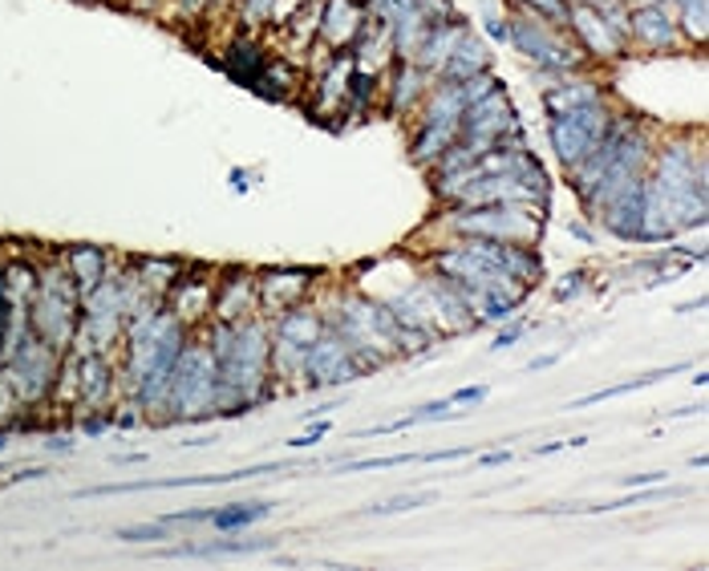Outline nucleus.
<instances>
[{"label":"nucleus","instance_id":"1","mask_svg":"<svg viewBox=\"0 0 709 571\" xmlns=\"http://www.w3.org/2000/svg\"><path fill=\"white\" fill-rule=\"evenodd\" d=\"M709 215L706 146L689 134H669L649 158L640 186V243H673L685 228H701Z\"/></svg>","mask_w":709,"mask_h":571},{"label":"nucleus","instance_id":"2","mask_svg":"<svg viewBox=\"0 0 709 571\" xmlns=\"http://www.w3.org/2000/svg\"><path fill=\"white\" fill-rule=\"evenodd\" d=\"M203 337L212 344L215 369H219L215 417H243L280 393V386L272 381V325L264 313L236 325L212 320Z\"/></svg>","mask_w":709,"mask_h":571},{"label":"nucleus","instance_id":"3","mask_svg":"<svg viewBox=\"0 0 709 571\" xmlns=\"http://www.w3.org/2000/svg\"><path fill=\"white\" fill-rule=\"evenodd\" d=\"M82 320V292L73 284L65 259H45L37 264V292L28 304V325L33 332L49 341L57 353H70Z\"/></svg>","mask_w":709,"mask_h":571},{"label":"nucleus","instance_id":"4","mask_svg":"<svg viewBox=\"0 0 709 571\" xmlns=\"http://www.w3.org/2000/svg\"><path fill=\"white\" fill-rule=\"evenodd\" d=\"M548 215L510 207V203H486V207H442L430 228H446V240H498L539 247Z\"/></svg>","mask_w":709,"mask_h":571},{"label":"nucleus","instance_id":"5","mask_svg":"<svg viewBox=\"0 0 709 571\" xmlns=\"http://www.w3.org/2000/svg\"><path fill=\"white\" fill-rule=\"evenodd\" d=\"M215 389H219V369L207 337H191L179 353L175 377H170L167 422H207L215 417Z\"/></svg>","mask_w":709,"mask_h":571},{"label":"nucleus","instance_id":"6","mask_svg":"<svg viewBox=\"0 0 709 571\" xmlns=\"http://www.w3.org/2000/svg\"><path fill=\"white\" fill-rule=\"evenodd\" d=\"M507 45H515L531 65H539L552 77H572V73H588V58L580 53V45L572 41L564 33V25H552L536 13H519L507 16Z\"/></svg>","mask_w":709,"mask_h":571},{"label":"nucleus","instance_id":"7","mask_svg":"<svg viewBox=\"0 0 709 571\" xmlns=\"http://www.w3.org/2000/svg\"><path fill=\"white\" fill-rule=\"evenodd\" d=\"M458 143H467L474 155L495 150V146L524 143V122L515 114L507 89L495 86L491 94L470 101L467 110H462V122H458Z\"/></svg>","mask_w":709,"mask_h":571},{"label":"nucleus","instance_id":"8","mask_svg":"<svg viewBox=\"0 0 709 571\" xmlns=\"http://www.w3.org/2000/svg\"><path fill=\"white\" fill-rule=\"evenodd\" d=\"M61 361H65V353H57L49 341H41L37 332H28L0 369L9 373L16 398L25 401L28 410H37V405H45V401L53 398V381L57 373H61Z\"/></svg>","mask_w":709,"mask_h":571},{"label":"nucleus","instance_id":"9","mask_svg":"<svg viewBox=\"0 0 709 571\" xmlns=\"http://www.w3.org/2000/svg\"><path fill=\"white\" fill-rule=\"evenodd\" d=\"M609 118L612 101H596V106H584V110H567V114L548 118V138H552V150L564 171L600 146L604 130H609Z\"/></svg>","mask_w":709,"mask_h":571},{"label":"nucleus","instance_id":"10","mask_svg":"<svg viewBox=\"0 0 709 571\" xmlns=\"http://www.w3.org/2000/svg\"><path fill=\"white\" fill-rule=\"evenodd\" d=\"M365 373L353 361L349 344L340 341L337 332L325 329L309 349V361H304V386L309 389H337L349 386V381H361Z\"/></svg>","mask_w":709,"mask_h":571},{"label":"nucleus","instance_id":"11","mask_svg":"<svg viewBox=\"0 0 709 571\" xmlns=\"http://www.w3.org/2000/svg\"><path fill=\"white\" fill-rule=\"evenodd\" d=\"M628 49H640V53H677V49H685L665 0H645V4L628 9Z\"/></svg>","mask_w":709,"mask_h":571},{"label":"nucleus","instance_id":"12","mask_svg":"<svg viewBox=\"0 0 709 571\" xmlns=\"http://www.w3.org/2000/svg\"><path fill=\"white\" fill-rule=\"evenodd\" d=\"M564 29H572V37H576V45H580V53L588 61H616L628 53V41L612 29L609 21L600 16V9L588 4V0H580V4L567 9Z\"/></svg>","mask_w":709,"mask_h":571},{"label":"nucleus","instance_id":"13","mask_svg":"<svg viewBox=\"0 0 709 571\" xmlns=\"http://www.w3.org/2000/svg\"><path fill=\"white\" fill-rule=\"evenodd\" d=\"M321 280V271L312 268H264L255 271V301H260V313L276 316L292 304L309 301V288Z\"/></svg>","mask_w":709,"mask_h":571},{"label":"nucleus","instance_id":"14","mask_svg":"<svg viewBox=\"0 0 709 571\" xmlns=\"http://www.w3.org/2000/svg\"><path fill=\"white\" fill-rule=\"evenodd\" d=\"M118 361L110 353H77V414L85 410H113L118 393Z\"/></svg>","mask_w":709,"mask_h":571},{"label":"nucleus","instance_id":"15","mask_svg":"<svg viewBox=\"0 0 709 571\" xmlns=\"http://www.w3.org/2000/svg\"><path fill=\"white\" fill-rule=\"evenodd\" d=\"M430 86H434V73H425L418 61H394L382 73V106L394 118L418 114V106H422Z\"/></svg>","mask_w":709,"mask_h":571},{"label":"nucleus","instance_id":"16","mask_svg":"<svg viewBox=\"0 0 709 571\" xmlns=\"http://www.w3.org/2000/svg\"><path fill=\"white\" fill-rule=\"evenodd\" d=\"M365 4L361 0H321V25H316V41L328 45L333 53H349L357 33L365 25Z\"/></svg>","mask_w":709,"mask_h":571},{"label":"nucleus","instance_id":"17","mask_svg":"<svg viewBox=\"0 0 709 571\" xmlns=\"http://www.w3.org/2000/svg\"><path fill=\"white\" fill-rule=\"evenodd\" d=\"M255 313H260V301H255V271H243V268L224 271V280L215 284L212 320L236 325V320H248V316H255Z\"/></svg>","mask_w":709,"mask_h":571},{"label":"nucleus","instance_id":"18","mask_svg":"<svg viewBox=\"0 0 709 571\" xmlns=\"http://www.w3.org/2000/svg\"><path fill=\"white\" fill-rule=\"evenodd\" d=\"M212 304H215V284L207 276H191L183 271L175 288L167 292V313L175 320H183L187 329H195L203 320H212Z\"/></svg>","mask_w":709,"mask_h":571},{"label":"nucleus","instance_id":"19","mask_svg":"<svg viewBox=\"0 0 709 571\" xmlns=\"http://www.w3.org/2000/svg\"><path fill=\"white\" fill-rule=\"evenodd\" d=\"M596 101H609V86L596 82L588 73H572V77H555L548 94H543V106H548V118L552 114H567V110H584V106H596Z\"/></svg>","mask_w":709,"mask_h":571},{"label":"nucleus","instance_id":"20","mask_svg":"<svg viewBox=\"0 0 709 571\" xmlns=\"http://www.w3.org/2000/svg\"><path fill=\"white\" fill-rule=\"evenodd\" d=\"M353 61L357 70L365 73H385L389 65H394V37H389V25H382V21H373V16H365V25H361V33H357L353 41Z\"/></svg>","mask_w":709,"mask_h":571},{"label":"nucleus","instance_id":"21","mask_svg":"<svg viewBox=\"0 0 709 571\" xmlns=\"http://www.w3.org/2000/svg\"><path fill=\"white\" fill-rule=\"evenodd\" d=\"M467 29H470V25L462 21V16H450V21H434L413 61H418L425 73H434V77H438L442 65H446V58L454 53V45L462 41V33H467Z\"/></svg>","mask_w":709,"mask_h":571},{"label":"nucleus","instance_id":"22","mask_svg":"<svg viewBox=\"0 0 709 571\" xmlns=\"http://www.w3.org/2000/svg\"><path fill=\"white\" fill-rule=\"evenodd\" d=\"M264 61H268L264 45L255 41V33L243 29L240 37H231V41H227L219 65H224L227 77H236L240 86H252L255 77H260V70H264Z\"/></svg>","mask_w":709,"mask_h":571},{"label":"nucleus","instance_id":"23","mask_svg":"<svg viewBox=\"0 0 709 571\" xmlns=\"http://www.w3.org/2000/svg\"><path fill=\"white\" fill-rule=\"evenodd\" d=\"M187 271V264L183 259H158V256H151V259H139L134 268H130V280L139 284V292L142 296H151V301H167V292L175 288V280Z\"/></svg>","mask_w":709,"mask_h":571},{"label":"nucleus","instance_id":"24","mask_svg":"<svg viewBox=\"0 0 709 571\" xmlns=\"http://www.w3.org/2000/svg\"><path fill=\"white\" fill-rule=\"evenodd\" d=\"M482 70H495L491 65V49H486V41L482 37H474V33H462V41L454 45V53L446 58V65H442V82H467V77H474V73Z\"/></svg>","mask_w":709,"mask_h":571},{"label":"nucleus","instance_id":"25","mask_svg":"<svg viewBox=\"0 0 709 571\" xmlns=\"http://www.w3.org/2000/svg\"><path fill=\"white\" fill-rule=\"evenodd\" d=\"M106 252L101 247H89V243H77V247H70L65 252V268H70V276H73V284H77V292H94V288L106 280Z\"/></svg>","mask_w":709,"mask_h":571},{"label":"nucleus","instance_id":"26","mask_svg":"<svg viewBox=\"0 0 709 571\" xmlns=\"http://www.w3.org/2000/svg\"><path fill=\"white\" fill-rule=\"evenodd\" d=\"M297 82H300L297 65H292V61H284V58H276V61H264L260 77H255L248 89H255L260 98H268V101H288V98H292V89H297Z\"/></svg>","mask_w":709,"mask_h":571},{"label":"nucleus","instance_id":"27","mask_svg":"<svg viewBox=\"0 0 709 571\" xmlns=\"http://www.w3.org/2000/svg\"><path fill=\"white\" fill-rule=\"evenodd\" d=\"M268 514H272V502H260V499L227 502V507H212V527L236 535V531H248L252 523L268 519Z\"/></svg>","mask_w":709,"mask_h":571},{"label":"nucleus","instance_id":"28","mask_svg":"<svg viewBox=\"0 0 709 571\" xmlns=\"http://www.w3.org/2000/svg\"><path fill=\"white\" fill-rule=\"evenodd\" d=\"M33 417V410H28L25 401L16 398L13 381H9V373L0 369V429H9V434H16L21 429V422H28Z\"/></svg>","mask_w":709,"mask_h":571},{"label":"nucleus","instance_id":"29","mask_svg":"<svg viewBox=\"0 0 709 571\" xmlns=\"http://www.w3.org/2000/svg\"><path fill=\"white\" fill-rule=\"evenodd\" d=\"M677 495H685V490H673V486H665V490H637V495H621V499H612V502H596V507H584V511L609 514V511H624V507H640V502L677 499Z\"/></svg>","mask_w":709,"mask_h":571},{"label":"nucleus","instance_id":"30","mask_svg":"<svg viewBox=\"0 0 709 571\" xmlns=\"http://www.w3.org/2000/svg\"><path fill=\"white\" fill-rule=\"evenodd\" d=\"M592 288V276L584 268H572V271H564L560 280L552 284V301H560V304H567V301H576V296H584Z\"/></svg>","mask_w":709,"mask_h":571},{"label":"nucleus","instance_id":"31","mask_svg":"<svg viewBox=\"0 0 709 571\" xmlns=\"http://www.w3.org/2000/svg\"><path fill=\"white\" fill-rule=\"evenodd\" d=\"M365 4V13L373 16V21H382V25H397L406 13H413V4L418 0H361Z\"/></svg>","mask_w":709,"mask_h":571},{"label":"nucleus","instance_id":"32","mask_svg":"<svg viewBox=\"0 0 709 571\" xmlns=\"http://www.w3.org/2000/svg\"><path fill=\"white\" fill-rule=\"evenodd\" d=\"M413 462V454H397V458H357V462H340L333 466L337 474H369V471H394V466H406Z\"/></svg>","mask_w":709,"mask_h":571},{"label":"nucleus","instance_id":"33","mask_svg":"<svg viewBox=\"0 0 709 571\" xmlns=\"http://www.w3.org/2000/svg\"><path fill=\"white\" fill-rule=\"evenodd\" d=\"M434 495H401V499H385V502H373L365 507V514H406V511H418V507H430Z\"/></svg>","mask_w":709,"mask_h":571},{"label":"nucleus","instance_id":"34","mask_svg":"<svg viewBox=\"0 0 709 571\" xmlns=\"http://www.w3.org/2000/svg\"><path fill=\"white\" fill-rule=\"evenodd\" d=\"M170 523L167 519H158V523H146V527H122L118 531V539L127 543H167L170 539Z\"/></svg>","mask_w":709,"mask_h":571},{"label":"nucleus","instance_id":"35","mask_svg":"<svg viewBox=\"0 0 709 571\" xmlns=\"http://www.w3.org/2000/svg\"><path fill=\"white\" fill-rule=\"evenodd\" d=\"M519 4H524V13H536L552 25H564L567 9H572V0H519Z\"/></svg>","mask_w":709,"mask_h":571},{"label":"nucleus","instance_id":"36","mask_svg":"<svg viewBox=\"0 0 709 571\" xmlns=\"http://www.w3.org/2000/svg\"><path fill=\"white\" fill-rule=\"evenodd\" d=\"M486 393H491L486 386H467V389H458V393H450V398H446V405H450V410H470V405L486 401Z\"/></svg>","mask_w":709,"mask_h":571},{"label":"nucleus","instance_id":"37","mask_svg":"<svg viewBox=\"0 0 709 571\" xmlns=\"http://www.w3.org/2000/svg\"><path fill=\"white\" fill-rule=\"evenodd\" d=\"M328 429H333V426H328V422H321V417H312L309 429H304V434H297V438H292V442H288V446H292V450H309V446H316V442H321V438H325Z\"/></svg>","mask_w":709,"mask_h":571},{"label":"nucleus","instance_id":"38","mask_svg":"<svg viewBox=\"0 0 709 571\" xmlns=\"http://www.w3.org/2000/svg\"><path fill=\"white\" fill-rule=\"evenodd\" d=\"M418 13L434 25V21H450L454 9H450V0H418Z\"/></svg>","mask_w":709,"mask_h":571},{"label":"nucleus","instance_id":"39","mask_svg":"<svg viewBox=\"0 0 709 571\" xmlns=\"http://www.w3.org/2000/svg\"><path fill=\"white\" fill-rule=\"evenodd\" d=\"M524 337H527V325H524V320H519V325H507V329L498 332L495 341H491V349H495V353H498V349H510V344H515V341H524Z\"/></svg>","mask_w":709,"mask_h":571},{"label":"nucleus","instance_id":"40","mask_svg":"<svg viewBox=\"0 0 709 571\" xmlns=\"http://www.w3.org/2000/svg\"><path fill=\"white\" fill-rule=\"evenodd\" d=\"M467 454H474L470 446H458V450H434V454H413V462H454V458H467Z\"/></svg>","mask_w":709,"mask_h":571},{"label":"nucleus","instance_id":"41","mask_svg":"<svg viewBox=\"0 0 709 571\" xmlns=\"http://www.w3.org/2000/svg\"><path fill=\"white\" fill-rule=\"evenodd\" d=\"M482 29H486V37H491V41H498V45H507V16H486V21H482Z\"/></svg>","mask_w":709,"mask_h":571},{"label":"nucleus","instance_id":"42","mask_svg":"<svg viewBox=\"0 0 709 571\" xmlns=\"http://www.w3.org/2000/svg\"><path fill=\"white\" fill-rule=\"evenodd\" d=\"M49 474V466H25V471H16L4 478V486H16V483H33V478H45Z\"/></svg>","mask_w":709,"mask_h":571},{"label":"nucleus","instance_id":"43","mask_svg":"<svg viewBox=\"0 0 709 571\" xmlns=\"http://www.w3.org/2000/svg\"><path fill=\"white\" fill-rule=\"evenodd\" d=\"M507 462H515V454H510V450H486V454L479 458L482 471H486V466H507Z\"/></svg>","mask_w":709,"mask_h":571},{"label":"nucleus","instance_id":"44","mask_svg":"<svg viewBox=\"0 0 709 571\" xmlns=\"http://www.w3.org/2000/svg\"><path fill=\"white\" fill-rule=\"evenodd\" d=\"M657 483H665V474H661V471H652V474H628V478H624V486H657Z\"/></svg>","mask_w":709,"mask_h":571},{"label":"nucleus","instance_id":"45","mask_svg":"<svg viewBox=\"0 0 709 571\" xmlns=\"http://www.w3.org/2000/svg\"><path fill=\"white\" fill-rule=\"evenodd\" d=\"M45 446H49V450H57V454H61V450L70 454V450H73V438H70V434H49V438H45Z\"/></svg>","mask_w":709,"mask_h":571},{"label":"nucleus","instance_id":"46","mask_svg":"<svg viewBox=\"0 0 709 571\" xmlns=\"http://www.w3.org/2000/svg\"><path fill=\"white\" fill-rule=\"evenodd\" d=\"M555 361H560V353H539L531 365H527V373H543V369H552Z\"/></svg>","mask_w":709,"mask_h":571},{"label":"nucleus","instance_id":"47","mask_svg":"<svg viewBox=\"0 0 709 571\" xmlns=\"http://www.w3.org/2000/svg\"><path fill=\"white\" fill-rule=\"evenodd\" d=\"M572 235H576V240H584V243H596L592 228H588V223H584V219H572Z\"/></svg>","mask_w":709,"mask_h":571},{"label":"nucleus","instance_id":"48","mask_svg":"<svg viewBox=\"0 0 709 571\" xmlns=\"http://www.w3.org/2000/svg\"><path fill=\"white\" fill-rule=\"evenodd\" d=\"M340 405H345V398H333V401H325V405H316L309 417H328L333 410H340Z\"/></svg>","mask_w":709,"mask_h":571},{"label":"nucleus","instance_id":"49","mask_svg":"<svg viewBox=\"0 0 709 571\" xmlns=\"http://www.w3.org/2000/svg\"><path fill=\"white\" fill-rule=\"evenodd\" d=\"M701 410H706V405L697 401V405H681V410H673V414H669V417H697V414H701Z\"/></svg>","mask_w":709,"mask_h":571},{"label":"nucleus","instance_id":"50","mask_svg":"<svg viewBox=\"0 0 709 571\" xmlns=\"http://www.w3.org/2000/svg\"><path fill=\"white\" fill-rule=\"evenodd\" d=\"M231 186H236V191H248V174L236 171V174H231Z\"/></svg>","mask_w":709,"mask_h":571}]
</instances>
